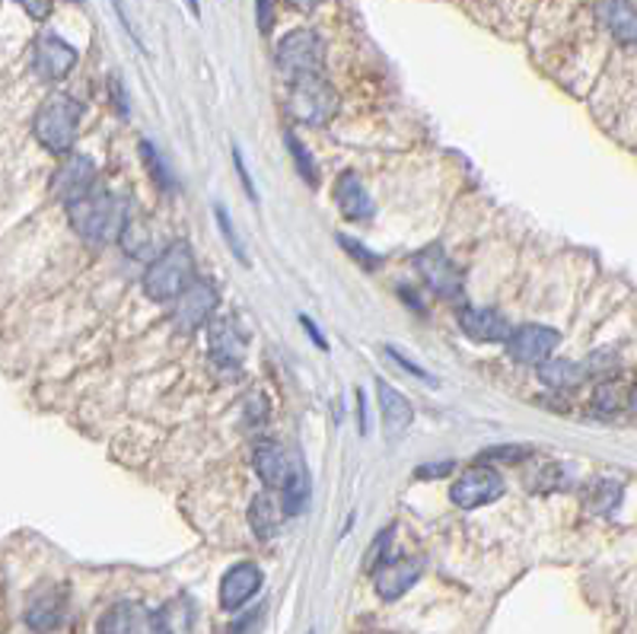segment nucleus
Wrapping results in <instances>:
<instances>
[{
  "label": "nucleus",
  "instance_id": "obj_21",
  "mask_svg": "<svg viewBox=\"0 0 637 634\" xmlns=\"http://www.w3.org/2000/svg\"><path fill=\"white\" fill-rule=\"evenodd\" d=\"M600 16L605 30L618 38L622 45L635 42V3L632 0H600Z\"/></svg>",
  "mask_w": 637,
  "mask_h": 634
},
{
  "label": "nucleus",
  "instance_id": "obj_15",
  "mask_svg": "<svg viewBox=\"0 0 637 634\" xmlns=\"http://www.w3.org/2000/svg\"><path fill=\"white\" fill-rule=\"evenodd\" d=\"M459 326H462L465 336L475 338V341H507L510 329H514L504 313L487 309V306H465L459 313Z\"/></svg>",
  "mask_w": 637,
  "mask_h": 634
},
{
  "label": "nucleus",
  "instance_id": "obj_2",
  "mask_svg": "<svg viewBox=\"0 0 637 634\" xmlns=\"http://www.w3.org/2000/svg\"><path fill=\"white\" fill-rule=\"evenodd\" d=\"M194 278V259L186 243H169L144 271V294L156 303H169L188 287Z\"/></svg>",
  "mask_w": 637,
  "mask_h": 634
},
{
  "label": "nucleus",
  "instance_id": "obj_23",
  "mask_svg": "<svg viewBox=\"0 0 637 634\" xmlns=\"http://www.w3.org/2000/svg\"><path fill=\"white\" fill-rule=\"evenodd\" d=\"M284 491V517H297L303 510V504H306V497H309V476H306V469H303L300 456L294 453V466H291V476H287V482L281 485Z\"/></svg>",
  "mask_w": 637,
  "mask_h": 634
},
{
  "label": "nucleus",
  "instance_id": "obj_38",
  "mask_svg": "<svg viewBox=\"0 0 637 634\" xmlns=\"http://www.w3.org/2000/svg\"><path fill=\"white\" fill-rule=\"evenodd\" d=\"M291 3H294L297 10H312V7H316V3H322V0H291Z\"/></svg>",
  "mask_w": 637,
  "mask_h": 634
},
{
  "label": "nucleus",
  "instance_id": "obj_34",
  "mask_svg": "<svg viewBox=\"0 0 637 634\" xmlns=\"http://www.w3.org/2000/svg\"><path fill=\"white\" fill-rule=\"evenodd\" d=\"M30 16H36V20H45L48 13H51V0H16Z\"/></svg>",
  "mask_w": 637,
  "mask_h": 634
},
{
  "label": "nucleus",
  "instance_id": "obj_1",
  "mask_svg": "<svg viewBox=\"0 0 637 634\" xmlns=\"http://www.w3.org/2000/svg\"><path fill=\"white\" fill-rule=\"evenodd\" d=\"M71 211V224L74 230L90 239V243H118L121 239V230L131 218V204L118 195H109V191H90L83 198H76L68 204Z\"/></svg>",
  "mask_w": 637,
  "mask_h": 634
},
{
  "label": "nucleus",
  "instance_id": "obj_27",
  "mask_svg": "<svg viewBox=\"0 0 637 634\" xmlns=\"http://www.w3.org/2000/svg\"><path fill=\"white\" fill-rule=\"evenodd\" d=\"M284 141H287V148L294 153V166H297V173H300L303 179H306V186H319V169H316V163H312V156H309V150L303 148L300 141H297V134H284Z\"/></svg>",
  "mask_w": 637,
  "mask_h": 634
},
{
  "label": "nucleus",
  "instance_id": "obj_32",
  "mask_svg": "<svg viewBox=\"0 0 637 634\" xmlns=\"http://www.w3.org/2000/svg\"><path fill=\"white\" fill-rule=\"evenodd\" d=\"M389 539H392V529H386V532H379L376 536V545L370 549V555H367V571H374L376 564H382V555L389 552Z\"/></svg>",
  "mask_w": 637,
  "mask_h": 634
},
{
  "label": "nucleus",
  "instance_id": "obj_20",
  "mask_svg": "<svg viewBox=\"0 0 637 634\" xmlns=\"http://www.w3.org/2000/svg\"><path fill=\"white\" fill-rule=\"evenodd\" d=\"M376 386H379L376 392H379V409H382V427H386L392 437H402L414 421L412 402H409L399 389H392V386H386V383H376Z\"/></svg>",
  "mask_w": 637,
  "mask_h": 634
},
{
  "label": "nucleus",
  "instance_id": "obj_5",
  "mask_svg": "<svg viewBox=\"0 0 637 634\" xmlns=\"http://www.w3.org/2000/svg\"><path fill=\"white\" fill-rule=\"evenodd\" d=\"M278 68L287 74V80H297L306 74H322L326 68V45L312 30H294L281 38L278 45Z\"/></svg>",
  "mask_w": 637,
  "mask_h": 634
},
{
  "label": "nucleus",
  "instance_id": "obj_28",
  "mask_svg": "<svg viewBox=\"0 0 637 634\" xmlns=\"http://www.w3.org/2000/svg\"><path fill=\"white\" fill-rule=\"evenodd\" d=\"M141 153H144V163H148V169H151L153 183L163 188V191H173V176L166 173V166H163V160H160L156 148L144 141V144H141Z\"/></svg>",
  "mask_w": 637,
  "mask_h": 634
},
{
  "label": "nucleus",
  "instance_id": "obj_13",
  "mask_svg": "<svg viewBox=\"0 0 637 634\" xmlns=\"http://www.w3.org/2000/svg\"><path fill=\"white\" fill-rule=\"evenodd\" d=\"M259 590H262V571L256 564L243 561V564L229 567L224 574V580H221V606H224L226 612H236Z\"/></svg>",
  "mask_w": 637,
  "mask_h": 634
},
{
  "label": "nucleus",
  "instance_id": "obj_3",
  "mask_svg": "<svg viewBox=\"0 0 637 634\" xmlns=\"http://www.w3.org/2000/svg\"><path fill=\"white\" fill-rule=\"evenodd\" d=\"M76 125H80V106L71 96L55 93L42 103L36 121H33V131H36V141L45 150L68 153L76 138Z\"/></svg>",
  "mask_w": 637,
  "mask_h": 634
},
{
  "label": "nucleus",
  "instance_id": "obj_33",
  "mask_svg": "<svg viewBox=\"0 0 637 634\" xmlns=\"http://www.w3.org/2000/svg\"><path fill=\"white\" fill-rule=\"evenodd\" d=\"M233 166H236V173H239V183L246 188V195H249L252 201H259V195H256V186H252V179H249V169H246V163H243L239 148H233Z\"/></svg>",
  "mask_w": 637,
  "mask_h": 634
},
{
  "label": "nucleus",
  "instance_id": "obj_6",
  "mask_svg": "<svg viewBox=\"0 0 637 634\" xmlns=\"http://www.w3.org/2000/svg\"><path fill=\"white\" fill-rule=\"evenodd\" d=\"M504 494V479L497 469L491 466H472L465 469L450 488V501L462 510H475V507H485V504H494L497 497Z\"/></svg>",
  "mask_w": 637,
  "mask_h": 634
},
{
  "label": "nucleus",
  "instance_id": "obj_24",
  "mask_svg": "<svg viewBox=\"0 0 637 634\" xmlns=\"http://www.w3.org/2000/svg\"><path fill=\"white\" fill-rule=\"evenodd\" d=\"M539 374H542V379L552 389H574V386H580L587 379L583 364H574V361H548V357L539 364Z\"/></svg>",
  "mask_w": 637,
  "mask_h": 634
},
{
  "label": "nucleus",
  "instance_id": "obj_8",
  "mask_svg": "<svg viewBox=\"0 0 637 634\" xmlns=\"http://www.w3.org/2000/svg\"><path fill=\"white\" fill-rule=\"evenodd\" d=\"M414 268L424 278V284L444 300H456L462 294V274L444 253V246H427L414 256Z\"/></svg>",
  "mask_w": 637,
  "mask_h": 634
},
{
  "label": "nucleus",
  "instance_id": "obj_31",
  "mask_svg": "<svg viewBox=\"0 0 637 634\" xmlns=\"http://www.w3.org/2000/svg\"><path fill=\"white\" fill-rule=\"evenodd\" d=\"M338 243H341V249H347L354 259L361 261V265H367V268H376L379 265V259H376L374 253L367 249V246H361V243H354L351 236H338Z\"/></svg>",
  "mask_w": 637,
  "mask_h": 634
},
{
  "label": "nucleus",
  "instance_id": "obj_18",
  "mask_svg": "<svg viewBox=\"0 0 637 634\" xmlns=\"http://www.w3.org/2000/svg\"><path fill=\"white\" fill-rule=\"evenodd\" d=\"M99 632L131 634V632H153V612L144 602H115L113 609L103 615Z\"/></svg>",
  "mask_w": 637,
  "mask_h": 634
},
{
  "label": "nucleus",
  "instance_id": "obj_9",
  "mask_svg": "<svg viewBox=\"0 0 637 634\" xmlns=\"http://www.w3.org/2000/svg\"><path fill=\"white\" fill-rule=\"evenodd\" d=\"M558 341H562V336L548 326H520V329H510V336H507V354L517 364L539 367L545 357H552Z\"/></svg>",
  "mask_w": 637,
  "mask_h": 634
},
{
  "label": "nucleus",
  "instance_id": "obj_25",
  "mask_svg": "<svg viewBox=\"0 0 637 634\" xmlns=\"http://www.w3.org/2000/svg\"><path fill=\"white\" fill-rule=\"evenodd\" d=\"M188 629H191L188 599H173L160 612H153V632H188Z\"/></svg>",
  "mask_w": 637,
  "mask_h": 634
},
{
  "label": "nucleus",
  "instance_id": "obj_10",
  "mask_svg": "<svg viewBox=\"0 0 637 634\" xmlns=\"http://www.w3.org/2000/svg\"><path fill=\"white\" fill-rule=\"evenodd\" d=\"M93 188H96V163L90 156H68L58 166V173L51 176V191L64 204H71L76 198L90 195Z\"/></svg>",
  "mask_w": 637,
  "mask_h": 634
},
{
  "label": "nucleus",
  "instance_id": "obj_12",
  "mask_svg": "<svg viewBox=\"0 0 637 634\" xmlns=\"http://www.w3.org/2000/svg\"><path fill=\"white\" fill-rule=\"evenodd\" d=\"M421 571H424L421 559H399L376 564L370 574H374L376 594L379 597L399 599L405 590H412V584L421 577Z\"/></svg>",
  "mask_w": 637,
  "mask_h": 634
},
{
  "label": "nucleus",
  "instance_id": "obj_14",
  "mask_svg": "<svg viewBox=\"0 0 637 634\" xmlns=\"http://www.w3.org/2000/svg\"><path fill=\"white\" fill-rule=\"evenodd\" d=\"M76 64V51L58 36H42L33 51V68L42 80H61Z\"/></svg>",
  "mask_w": 637,
  "mask_h": 634
},
{
  "label": "nucleus",
  "instance_id": "obj_11",
  "mask_svg": "<svg viewBox=\"0 0 637 634\" xmlns=\"http://www.w3.org/2000/svg\"><path fill=\"white\" fill-rule=\"evenodd\" d=\"M208 351L214 357L217 367L224 371H239L243 357H246V336H239V329L233 326V319H217L208 329Z\"/></svg>",
  "mask_w": 637,
  "mask_h": 634
},
{
  "label": "nucleus",
  "instance_id": "obj_19",
  "mask_svg": "<svg viewBox=\"0 0 637 634\" xmlns=\"http://www.w3.org/2000/svg\"><path fill=\"white\" fill-rule=\"evenodd\" d=\"M335 201L338 208H341V214L351 218V221H367V218H374L376 208L374 198H370V191L364 188V183H361L354 173H344V176L338 179Z\"/></svg>",
  "mask_w": 637,
  "mask_h": 634
},
{
  "label": "nucleus",
  "instance_id": "obj_37",
  "mask_svg": "<svg viewBox=\"0 0 637 634\" xmlns=\"http://www.w3.org/2000/svg\"><path fill=\"white\" fill-rule=\"evenodd\" d=\"M300 322H303V326H306V329H309V336L316 338V344H319V348H329V344H326V338L319 336V329H316V326H312V322H309V319H306V316H303Z\"/></svg>",
  "mask_w": 637,
  "mask_h": 634
},
{
  "label": "nucleus",
  "instance_id": "obj_16",
  "mask_svg": "<svg viewBox=\"0 0 637 634\" xmlns=\"http://www.w3.org/2000/svg\"><path fill=\"white\" fill-rule=\"evenodd\" d=\"M64 590L61 587H38L36 594L26 602V625L45 632V629H58L61 619H64Z\"/></svg>",
  "mask_w": 637,
  "mask_h": 634
},
{
  "label": "nucleus",
  "instance_id": "obj_7",
  "mask_svg": "<svg viewBox=\"0 0 637 634\" xmlns=\"http://www.w3.org/2000/svg\"><path fill=\"white\" fill-rule=\"evenodd\" d=\"M217 309V291L211 281H201V278H191L188 287L176 297V313H173V322L179 332H194L201 329Z\"/></svg>",
  "mask_w": 637,
  "mask_h": 634
},
{
  "label": "nucleus",
  "instance_id": "obj_30",
  "mask_svg": "<svg viewBox=\"0 0 637 634\" xmlns=\"http://www.w3.org/2000/svg\"><path fill=\"white\" fill-rule=\"evenodd\" d=\"M529 453H532L529 447H494V449H487V453H482L479 459H482V462H494V459H507V462H523Z\"/></svg>",
  "mask_w": 637,
  "mask_h": 634
},
{
  "label": "nucleus",
  "instance_id": "obj_22",
  "mask_svg": "<svg viewBox=\"0 0 637 634\" xmlns=\"http://www.w3.org/2000/svg\"><path fill=\"white\" fill-rule=\"evenodd\" d=\"M249 523H252V532L259 539H271L281 529V523H284V507L271 494H262L249 507Z\"/></svg>",
  "mask_w": 637,
  "mask_h": 634
},
{
  "label": "nucleus",
  "instance_id": "obj_26",
  "mask_svg": "<svg viewBox=\"0 0 637 634\" xmlns=\"http://www.w3.org/2000/svg\"><path fill=\"white\" fill-rule=\"evenodd\" d=\"M597 409L602 414H615V411H632V389L618 386V383H602L597 389Z\"/></svg>",
  "mask_w": 637,
  "mask_h": 634
},
{
  "label": "nucleus",
  "instance_id": "obj_29",
  "mask_svg": "<svg viewBox=\"0 0 637 634\" xmlns=\"http://www.w3.org/2000/svg\"><path fill=\"white\" fill-rule=\"evenodd\" d=\"M217 224H221V230H224L226 246L236 253V259L243 261V265H249V259H246V249H243V243H239V236H236V230H233V224H229V218H226L224 208H217Z\"/></svg>",
  "mask_w": 637,
  "mask_h": 634
},
{
  "label": "nucleus",
  "instance_id": "obj_36",
  "mask_svg": "<svg viewBox=\"0 0 637 634\" xmlns=\"http://www.w3.org/2000/svg\"><path fill=\"white\" fill-rule=\"evenodd\" d=\"M389 357H392V361H399V364H402L405 371H412L414 376H421V379H430V374H427V371H421L417 364H412V361H405V357H402V354H399L396 348H389Z\"/></svg>",
  "mask_w": 637,
  "mask_h": 634
},
{
  "label": "nucleus",
  "instance_id": "obj_4",
  "mask_svg": "<svg viewBox=\"0 0 637 634\" xmlns=\"http://www.w3.org/2000/svg\"><path fill=\"white\" fill-rule=\"evenodd\" d=\"M287 109L300 125H326L338 109L335 90L322 74H306L291 80Z\"/></svg>",
  "mask_w": 637,
  "mask_h": 634
},
{
  "label": "nucleus",
  "instance_id": "obj_17",
  "mask_svg": "<svg viewBox=\"0 0 637 634\" xmlns=\"http://www.w3.org/2000/svg\"><path fill=\"white\" fill-rule=\"evenodd\" d=\"M252 466H256V472H259V479H262L264 485L281 488L287 482V476H291L294 456L281 444H274V441H262L256 447V453H252Z\"/></svg>",
  "mask_w": 637,
  "mask_h": 634
},
{
  "label": "nucleus",
  "instance_id": "obj_35",
  "mask_svg": "<svg viewBox=\"0 0 637 634\" xmlns=\"http://www.w3.org/2000/svg\"><path fill=\"white\" fill-rule=\"evenodd\" d=\"M271 23H274V0H259V30L271 33Z\"/></svg>",
  "mask_w": 637,
  "mask_h": 634
}]
</instances>
